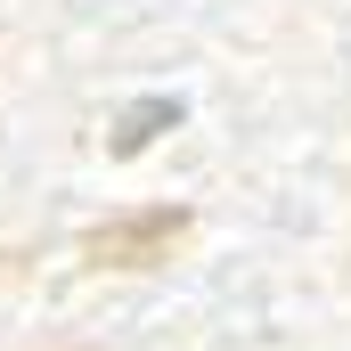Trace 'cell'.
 <instances>
[{"label": "cell", "mask_w": 351, "mask_h": 351, "mask_svg": "<svg viewBox=\"0 0 351 351\" xmlns=\"http://www.w3.org/2000/svg\"><path fill=\"white\" fill-rule=\"evenodd\" d=\"M164 123H180V106H172V98H147V106H131V114L114 123V139H106V147H114V156H139Z\"/></svg>", "instance_id": "obj_2"}, {"label": "cell", "mask_w": 351, "mask_h": 351, "mask_svg": "<svg viewBox=\"0 0 351 351\" xmlns=\"http://www.w3.org/2000/svg\"><path fill=\"white\" fill-rule=\"evenodd\" d=\"M180 237H188V213H180V204H139V213L98 221L82 237V254L98 269H156V262H172Z\"/></svg>", "instance_id": "obj_1"}]
</instances>
